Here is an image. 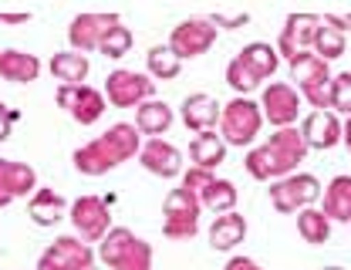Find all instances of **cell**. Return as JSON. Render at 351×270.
Wrapping results in <instances>:
<instances>
[{"instance_id":"f546056e","label":"cell","mask_w":351,"mask_h":270,"mask_svg":"<svg viewBox=\"0 0 351 270\" xmlns=\"http://www.w3.org/2000/svg\"><path fill=\"white\" fill-rule=\"evenodd\" d=\"M298 233H301V240L307 243H324L328 236H331V220L321 213V210H314V206H307L298 213Z\"/></svg>"},{"instance_id":"7402d4cb","label":"cell","mask_w":351,"mask_h":270,"mask_svg":"<svg viewBox=\"0 0 351 270\" xmlns=\"http://www.w3.org/2000/svg\"><path fill=\"white\" fill-rule=\"evenodd\" d=\"M173 108L166 105V101H159V98H152V101H145V105H138L135 108V129L138 135H149V138H162V132H169V125H173Z\"/></svg>"},{"instance_id":"74e56055","label":"cell","mask_w":351,"mask_h":270,"mask_svg":"<svg viewBox=\"0 0 351 270\" xmlns=\"http://www.w3.org/2000/svg\"><path fill=\"white\" fill-rule=\"evenodd\" d=\"M321 21H324L328 27H335V31H341V34H345V31H348V27H351V14H328V17H321Z\"/></svg>"},{"instance_id":"ac0fdd59","label":"cell","mask_w":351,"mask_h":270,"mask_svg":"<svg viewBox=\"0 0 351 270\" xmlns=\"http://www.w3.org/2000/svg\"><path fill=\"white\" fill-rule=\"evenodd\" d=\"M219 105L213 95H206V91H196V95H186L182 98V108H179V115H182V122H186V129H193V132H213L219 125Z\"/></svg>"},{"instance_id":"1f68e13d","label":"cell","mask_w":351,"mask_h":270,"mask_svg":"<svg viewBox=\"0 0 351 270\" xmlns=\"http://www.w3.org/2000/svg\"><path fill=\"white\" fill-rule=\"evenodd\" d=\"M328 108L338 115H351V71L331 75V88H328Z\"/></svg>"},{"instance_id":"ffe728a7","label":"cell","mask_w":351,"mask_h":270,"mask_svg":"<svg viewBox=\"0 0 351 270\" xmlns=\"http://www.w3.org/2000/svg\"><path fill=\"white\" fill-rule=\"evenodd\" d=\"M38 189V173L24 162H10V159H0V206H10L14 199L21 196H34Z\"/></svg>"},{"instance_id":"8992f818","label":"cell","mask_w":351,"mask_h":270,"mask_svg":"<svg viewBox=\"0 0 351 270\" xmlns=\"http://www.w3.org/2000/svg\"><path fill=\"white\" fill-rule=\"evenodd\" d=\"M199 217H203V206H199L196 193H189L186 186L169 189V196L162 203V233L169 240H193L199 233Z\"/></svg>"},{"instance_id":"9a60e30c","label":"cell","mask_w":351,"mask_h":270,"mask_svg":"<svg viewBox=\"0 0 351 270\" xmlns=\"http://www.w3.org/2000/svg\"><path fill=\"white\" fill-rule=\"evenodd\" d=\"M317 27H321V17H317V14H291V17L284 21V31H280L277 45H274L277 54L287 58V61H294L298 54H307L311 45H314Z\"/></svg>"},{"instance_id":"f35d334b","label":"cell","mask_w":351,"mask_h":270,"mask_svg":"<svg viewBox=\"0 0 351 270\" xmlns=\"http://www.w3.org/2000/svg\"><path fill=\"white\" fill-rule=\"evenodd\" d=\"M341 142L348 145V152H351V115L345 119V122H341Z\"/></svg>"},{"instance_id":"ab89813d","label":"cell","mask_w":351,"mask_h":270,"mask_svg":"<svg viewBox=\"0 0 351 270\" xmlns=\"http://www.w3.org/2000/svg\"><path fill=\"white\" fill-rule=\"evenodd\" d=\"M321 270H345V267H321Z\"/></svg>"},{"instance_id":"8d00e7d4","label":"cell","mask_w":351,"mask_h":270,"mask_svg":"<svg viewBox=\"0 0 351 270\" xmlns=\"http://www.w3.org/2000/svg\"><path fill=\"white\" fill-rule=\"evenodd\" d=\"M223 270H263V267L254 260V257H230Z\"/></svg>"},{"instance_id":"52a82bcc","label":"cell","mask_w":351,"mask_h":270,"mask_svg":"<svg viewBox=\"0 0 351 270\" xmlns=\"http://www.w3.org/2000/svg\"><path fill=\"white\" fill-rule=\"evenodd\" d=\"M291 78L298 85V95L304 98L307 105H314V112L317 108H328V88H331V68H328V61L314 58L311 51L298 54L291 61Z\"/></svg>"},{"instance_id":"5b68a950","label":"cell","mask_w":351,"mask_h":270,"mask_svg":"<svg viewBox=\"0 0 351 270\" xmlns=\"http://www.w3.org/2000/svg\"><path fill=\"white\" fill-rule=\"evenodd\" d=\"M263 115L261 105L250 101V98H233L219 108V138L226 145H250L257 135H261Z\"/></svg>"},{"instance_id":"5bb4252c","label":"cell","mask_w":351,"mask_h":270,"mask_svg":"<svg viewBox=\"0 0 351 270\" xmlns=\"http://www.w3.org/2000/svg\"><path fill=\"white\" fill-rule=\"evenodd\" d=\"M213 45H217V27H213L210 21H199V17L176 24L173 34H169V51H173L179 61L199 58V54H206Z\"/></svg>"},{"instance_id":"2e32d148","label":"cell","mask_w":351,"mask_h":270,"mask_svg":"<svg viewBox=\"0 0 351 270\" xmlns=\"http://www.w3.org/2000/svg\"><path fill=\"white\" fill-rule=\"evenodd\" d=\"M138 162L145 173L159 176V180H176L182 176V152L166 138H149L138 149Z\"/></svg>"},{"instance_id":"d6986e66","label":"cell","mask_w":351,"mask_h":270,"mask_svg":"<svg viewBox=\"0 0 351 270\" xmlns=\"http://www.w3.org/2000/svg\"><path fill=\"white\" fill-rule=\"evenodd\" d=\"M301 135L307 149H335L341 142V119L331 108H317L301 122Z\"/></svg>"},{"instance_id":"4316f807","label":"cell","mask_w":351,"mask_h":270,"mask_svg":"<svg viewBox=\"0 0 351 270\" xmlns=\"http://www.w3.org/2000/svg\"><path fill=\"white\" fill-rule=\"evenodd\" d=\"M51 75L61 82V85H85L88 75V58L78 51H61L51 58Z\"/></svg>"},{"instance_id":"d590c367","label":"cell","mask_w":351,"mask_h":270,"mask_svg":"<svg viewBox=\"0 0 351 270\" xmlns=\"http://www.w3.org/2000/svg\"><path fill=\"white\" fill-rule=\"evenodd\" d=\"M14 122H17V112H10L7 105H0V142L10 135V129H14Z\"/></svg>"},{"instance_id":"8fae6325","label":"cell","mask_w":351,"mask_h":270,"mask_svg":"<svg viewBox=\"0 0 351 270\" xmlns=\"http://www.w3.org/2000/svg\"><path fill=\"white\" fill-rule=\"evenodd\" d=\"M68 217L75 230L82 233V243H91V240H105V233L112 230V213H108V203L101 196H82L68 206Z\"/></svg>"},{"instance_id":"836d02e7","label":"cell","mask_w":351,"mask_h":270,"mask_svg":"<svg viewBox=\"0 0 351 270\" xmlns=\"http://www.w3.org/2000/svg\"><path fill=\"white\" fill-rule=\"evenodd\" d=\"M247 21H250V17H247V10H237V14H226V10H217V14H213V17H210V24H213V27H226V31H237V27H240V24H247Z\"/></svg>"},{"instance_id":"603a6c76","label":"cell","mask_w":351,"mask_h":270,"mask_svg":"<svg viewBox=\"0 0 351 270\" xmlns=\"http://www.w3.org/2000/svg\"><path fill=\"white\" fill-rule=\"evenodd\" d=\"M243 240H247V220H243L240 213H223V217H217L213 226H210V247L219 250V254L237 250Z\"/></svg>"},{"instance_id":"83f0119b","label":"cell","mask_w":351,"mask_h":270,"mask_svg":"<svg viewBox=\"0 0 351 270\" xmlns=\"http://www.w3.org/2000/svg\"><path fill=\"white\" fill-rule=\"evenodd\" d=\"M196 199H199V206L210 210V213H219V217H223V213H233V206H237V186L230 180H217V176H213L210 186H206Z\"/></svg>"},{"instance_id":"30bf717a","label":"cell","mask_w":351,"mask_h":270,"mask_svg":"<svg viewBox=\"0 0 351 270\" xmlns=\"http://www.w3.org/2000/svg\"><path fill=\"white\" fill-rule=\"evenodd\" d=\"M257 105H261L263 122H270L277 129H294V122L301 115V95L287 82H270Z\"/></svg>"},{"instance_id":"e0dca14e","label":"cell","mask_w":351,"mask_h":270,"mask_svg":"<svg viewBox=\"0 0 351 270\" xmlns=\"http://www.w3.org/2000/svg\"><path fill=\"white\" fill-rule=\"evenodd\" d=\"M115 24H119L115 14H78V17L71 21V27H68V41H71V47H75L78 54L98 51L101 38H105Z\"/></svg>"},{"instance_id":"9c48e42d","label":"cell","mask_w":351,"mask_h":270,"mask_svg":"<svg viewBox=\"0 0 351 270\" xmlns=\"http://www.w3.org/2000/svg\"><path fill=\"white\" fill-rule=\"evenodd\" d=\"M156 95V82L142 71H129V68H119L108 75L105 82V101H112L115 108H135V105H145L152 101Z\"/></svg>"},{"instance_id":"cb8c5ba5","label":"cell","mask_w":351,"mask_h":270,"mask_svg":"<svg viewBox=\"0 0 351 270\" xmlns=\"http://www.w3.org/2000/svg\"><path fill=\"white\" fill-rule=\"evenodd\" d=\"M27 213H31V220H34L38 226H54L64 213H68V203H64L61 193L38 186L34 196H31V203H27Z\"/></svg>"},{"instance_id":"7a4b0ae2","label":"cell","mask_w":351,"mask_h":270,"mask_svg":"<svg viewBox=\"0 0 351 270\" xmlns=\"http://www.w3.org/2000/svg\"><path fill=\"white\" fill-rule=\"evenodd\" d=\"M307 152L311 149H307L301 129H277L267 142L250 149V156L243 162H247V173L257 182H277L284 176H294L298 166L307 159Z\"/></svg>"},{"instance_id":"484cf974","label":"cell","mask_w":351,"mask_h":270,"mask_svg":"<svg viewBox=\"0 0 351 270\" xmlns=\"http://www.w3.org/2000/svg\"><path fill=\"white\" fill-rule=\"evenodd\" d=\"M41 75V61L27 51H0V78L7 82H34Z\"/></svg>"},{"instance_id":"4fadbf2b","label":"cell","mask_w":351,"mask_h":270,"mask_svg":"<svg viewBox=\"0 0 351 270\" xmlns=\"http://www.w3.org/2000/svg\"><path fill=\"white\" fill-rule=\"evenodd\" d=\"M58 105L78 122V125H95L105 115V91L91 85H61L58 88Z\"/></svg>"},{"instance_id":"4dcf8cb0","label":"cell","mask_w":351,"mask_h":270,"mask_svg":"<svg viewBox=\"0 0 351 270\" xmlns=\"http://www.w3.org/2000/svg\"><path fill=\"white\" fill-rule=\"evenodd\" d=\"M311 54L331 64L335 58L345 54V34L335 31V27H328V24L321 21V27H317V34H314V45H311Z\"/></svg>"},{"instance_id":"3957f363","label":"cell","mask_w":351,"mask_h":270,"mask_svg":"<svg viewBox=\"0 0 351 270\" xmlns=\"http://www.w3.org/2000/svg\"><path fill=\"white\" fill-rule=\"evenodd\" d=\"M277 68H280L277 47L263 45V41H254V45H247L226 64V85L237 91V98H247L250 91L261 88L267 78H274Z\"/></svg>"},{"instance_id":"44dd1931","label":"cell","mask_w":351,"mask_h":270,"mask_svg":"<svg viewBox=\"0 0 351 270\" xmlns=\"http://www.w3.org/2000/svg\"><path fill=\"white\" fill-rule=\"evenodd\" d=\"M189 162L193 169L203 173H217V166L226 162V142L219 138V132H199L189 142Z\"/></svg>"},{"instance_id":"f1b7e54d","label":"cell","mask_w":351,"mask_h":270,"mask_svg":"<svg viewBox=\"0 0 351 270\" xmlns=\"http://www.w3.org/2000/svg\"><path fill=\"white\" fill-rule=\"evenodd\" d=\"M145 68H149V78H152V82H156V78L173 82V78H179L182 61L169 51V45H156V47H149V54H145Z\"/></svg>"},{"instance_id":"277c9868","label":"cell","mask_w":351,"mask_h":270,"mask_svg":"<svg viewBox=\"0 0 351 270\" xmlns=\"http://www.w3.org/2000/svg\"><path fill=\"white\" fill-rule=\"evenodd\" d=\"M98 260L112 270H152V243L135 236L129 226H112L98 243Z\"/></svg>"},{"instance_id":"d6a6232c","label":"cell","mask_w":351,"mask_h":270,"mask_svg":"<svg viewBox=\"0 0 351 270\" xmlns=\"http://www.w3.org/2000/svg\"><path fill=\"white\" fill-rule=\"evenodd\" d=\"M98 51L105 54V58H112V61H119V58H125L132 51V31L125 27V24H115L105 38H101V45H98Z\"/></svg>"},{"instance_id":"7c38bea8","label":"cell","mask_w":351,"mask_h":270,"mask_svg":"<svg viewBox=\"0 0 351 270\" xmlns=\"http://www.w3.org/2000/svg\"><path fill=\"white\" fill-rule=\"evenodd\" d=\"M38 270H98L95 250L78 236H58L38 260Z\"/></svg>"},{"instance_id":"e575fe53","label":"cell","mask_w":351,"mask_h":270,"mask_svg":"<svg viewBox=\"0 0 351 270\" xmlns=\"http://www.w3.org/2000/svg\"><path fill=\"white\" fill-rule=\"evenodd\" d=\"M210 180H213V173H203V169H193V166L182 173V186H186L189 193H196V196L210 186Z\"/></svg>"},{"instance_id":"6da1fadb","label":"cell","mask_w":351,"mask_h":270,"mask_svg":"<svg viewBox=\"0 0 351 270\" xmlns=\"http://www.w3.org/2000/svg\"><path fill=\"white\" fill-rule=\"evenodd\" d=\"M142 149V135L132 122H115L108 132L91 138L88 145L75 149V169L82 176H105L108 169H119L122 162H129Z\"/></svg>"},{"instance_id":"ba28073f","label":"cell","mask_w":351,"mask_h":270,"mask_svg":"<svg viewBox=\"0 0 351 270\" xmlns=\"http://www.w3.org/2000/svg\"><path fill=\"white\" fill-rule=\"evenodd\" d=\"M317 196H321V182L311 173H294V176L270 182V206L277 213H301Z\"/></svg>"},{"instance_id":"d4e9b609","label":"cell","mask_w":351,"mask_h":270,"mask_svg":"<svg viewBox=\"0 0 351 270\" xmlns=\"http://www.w3.org/2000/svg\"><path fill=\"white\" fill-rule=\"evenodd\" d=\"M331 223H351V176H335L324 189V210Z\"/></svg>"}]
</instances>
